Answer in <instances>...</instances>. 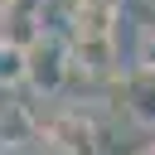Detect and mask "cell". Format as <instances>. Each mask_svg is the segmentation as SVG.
Here are the masks:
<instances>
[{"mask_svg":"<svg viewBox=\"0 0 155 155\" xmlns=\"http://www.w3.org/2000/svg\"><path fill=\"white\" fill-rule=\"evenodd\" d=\"M136 68H155V19L136 29Z\"/></svg>","mask_w":155,"mask_h":155,"instance_id":"6","label":"cell"},{"mask_svg":"<svg viewBox=\"0 0 155 155\" xmlns=\"http://www.w3.org/2000/svg\"><path fill=\"white\" fill-rule=\"evenodd\" d=\"M39 136V121L24 102H0V145H24Z\"/></svg>","mask_w":155,"mask_h":155,"instance_id":"4","label":"cell"},{"mask_svg":"<svg viewBox=\"0 0 155 155\" xmlns=\"http://www.w3.org/2000/svg\"><path fill=\"white\" fill-rule=\"evenodd\" d=\"M121 97H126V111L136 126L155 131V68H131L121 78Z\"/></svg>","mask_w":155,"mask_h":155,"instance_id":"2","label":"cell"},{"mask_svg":"<svg viewBox=\"0 0 155 155\" xmlns=\"http://www.w3.org/2000/svg\"><path fill=\"white\" fill-rule=\"evenodd\" d=\"M24 78H29V48L0 34V92L24 87Z\"/></svg>","mask_w":155,"mask_h":155,"instance_id":"5","label":"cell"},{"mask_svg":"<svg viewBox=\"0 0 155 155\" xmlns=\"http://www.w3.org/2000/svg\"><path fill=\"white\" fill-rule=\"evenodd\" d=\"M136 155H155V140H150V145H140V150H136Z\"/></svg>","mask_w":155,"mask_h":155,"instance_id":"7","label":"cell"},{"mask_svg":"<svg viewBox=\"0 0 155 155\" xmlns=\"http://www.w3.org/2000/svg\"><path fill=\"white\" fill-rule=\"evenodd\" d=\"M73 78V44L58 34V29H44L34 44H29V87L34 92H44V97H53V92H63V82Z\"/></svg>","mask_w":155,"mask_h":155,"instance_id":"1","label":"cell"},{"mask_svg":"<svg viewBox=\"0 0 155 155\" xmlns=\"http://www.w3.org/2000/svg\"><path fill=\"white\" fill-rule=\"evenodd\" d=\"M48 140H53V150L92 155V150H97V126H92V116H82V111H63V116L48 126Z\"/></svg>","mask_w":155,"mask_h":155,"instance_id":"3","label":"cell"}]
</instances>
